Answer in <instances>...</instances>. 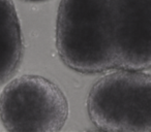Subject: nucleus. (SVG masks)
<instances>
[{
	"label": "nucleus",
	"instance_id": "obj_5",
	"mask_svg": "<svg viewBox=\"0 0 151 132\" xmlns=\"http://www.w3.org/2000/svg\"><path fill=\"white\" fill-rule=\"evenodd\" d=\"M23 36L13 0H0V85L19 69L23 57Z\"/></svg>",
	"mask_w": 151,
	"mask_h": 132
},
{
	"label": "nucleus",
	"instance_id": "obj_3",
	"mask_svg": "<svg viewBox=\"0 0 151 132\" xmlns=\"http://www.w3.org/2000/svg\"><path fill=\"white\" fill-rule=\"evenodd\" d=\"M68 113L62 90L36 74L14 78L0 94V121L7 131H59L66 123Z\"/></svg>",
	"mask_w": 151,
	"mask_h": 132
},
{
	"label": "nucleus",
	"instance_id": "obj_4",
	"mask_svg": "<svg viewBox=\"0 0 151 132\" xmlns=\"http://www.w3.org/2000/svg\"><path fill=\"white\" fill-rule=\"evenodd\" d=\"M116 69L151 68V0H111Z\"/></svg>",
	"mask_w": 151,
	"mask_h": 132
},
{
	"label": "nucleus",
	"instance_id": "obj_1",
	"mask_svg": "<svg viewBox=\"0 0 151 132\" xmlns=\"http://www.w3.org/2000/svg\"><path fill=\"white\" fill-rule=\"evenodd\" d=\"M56 48L62 62L77 72L116 69L111 0H61Z\"/></svg>",
	"mask_w": 151,
	"mask_h": 132
},
{
	"label": "nucleus",
	"instance_id": "obj_2",
	"mask_svg": "<svg viewBox=\"0 0 151 132\" xmlns=\"http://www.w3.org/2000/svg\"><path fill=\"white\" fill-rule=\"evenodd\" d=\"M87 111L99 130L151 132V73L116 69L101 76L89 91Z\"/></svg>",
	"mask_w": 151,
	"mask_h": 132
},
{
	"label": "nucleus",
	"instance_id": "obj_6",
	"mask_svg": "<svg viewBox=\"0 0 151 132\" xmlns=\"http://www.w3.org/2000/svg\"><path fill=\"white\" fill-rule=\"evenodd\" d=\"M26 1H46V0H26Z\"/></svg>",
	"mask_w": 151,
	"mask_h": 132
}]
</instances>
